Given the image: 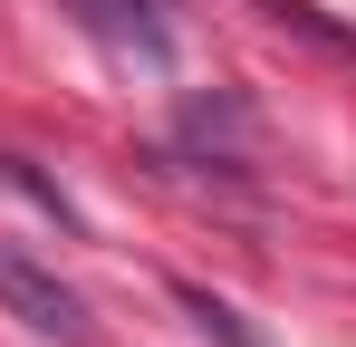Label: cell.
Instances as JSON below:
<instances>
[{
  "mask_svg": "<svg viewBox=\"0 0 356 347\" xmlns=\"http://www.w3.org/2000/svg\"><path fill=\"white\" fill-rule=\"evenodd\" d=\"M0 309L19 318V328H39V338L58 347H87L97 338V318H87V299L58 280V270H39V261H19V251H0Z\"/></svg>",
  "mask_w": 356,
  "mask_h": 347,
  "instance_id": "6da1fadb",
  "label": "cell"
},
{
  "mask_svg": "<svg viewBox=\"0 0 356 347\" xmlns=\"http://www.w3.org/2000/svg\"><path fill=\"white\" fill-rule=\"evenodd\" d=\"M174 299H183V309H193V318H202V328H212V338H222V347H260V338H250V328H241V318H232V309L212 299V289H193V280H183Z\"/></svg>",
  "mask_w": 356,
  "mask_h": 347,
  "instance_id": "7a4b0ae2",
  "label": "cell"
}]
</instances>
